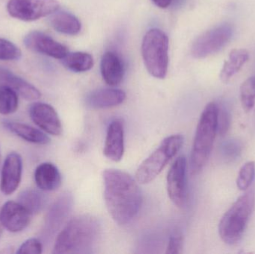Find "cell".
Wrapping results in <instances>:
<instances>
[{
    "label": "cell",
    "mask_w": 255,
    "mask_h": 254,
    "mask_svg": "<svg viewBox=\"0 0 255 254\" xmlns=\"http://www.w3.org/2000/svg\"><path fill=\"white\" fill-rule=\"evenodd\" d=\"M103 180L109 213L118 225H127L136 216L142 204L138 182L125 171L115 169L105 170Z\"/></svg>",
    "instance_id": "6da1fadb"
},
{
    "label": "cell",
    "mask_w": 255,
    "mask_h": 254,
    "mask_svg": "<svg viewBox=\"0 0 255 254\" xmlns=\"http://www.w3.org/2000/svg\"><path fill=\"white\" fill-rule=\"evenodd\" d=\"M100 231V224L97 218L89 215L76 216L58 234L52 253H91L98 241Z\"/></svg>",
    "instance_id": "7a4b0ae2"
},
{
    "label": "cell",
    "mask_w": 255,
    "mask_h": 254,
    "mask_svg": "<svg viewBox=\"0 0 255 254\" xmlns=\"http://www.w3.org/2000/svg\"><path fill=\"white\" fill-rule=\"evenodd\" d=\"M218 104L210 102L201 115L190 157V171L193 175L199 174L209 160L216 135L218 132Z\"/></svg>",
    "instance_id": "3957f363"
},
{
    "label": "cell",
    "mask_w": 255,
    "mask_h": 254,
    "mask_svg": "<svg viewBox=\"0 0 255 254\" xmlns=\"http://www.w3.org/2000/svg\"><path fill=\"white\" fill-rule=\"evenodd\" d=\"M255 206L254 191H248L225 213L219 225V234L225 243L233 246L241 241Z\"/></svg>",
    "instance_id": "277c9868"
},
{
    "label": "cell",
    "mask_w": 255,
    "mask_h": 254,
    "mask_svg": "<svg viewBox=\"0 0 255 254\" xmlns=\"http://www.w3.org/2000/svg\"><path fill=\"white\" fill-rule=\"evenodd\" d=\"M142 59L150 75L163 79L169 67V39L158 28L148 30L142 39Z\"/></svg>",
    "instance_id": "5b68a950"
},
{
    "label": "cell",
    "mask_w": 255,
    "mask_h": 254,
    "mask_svg": "<svg viewBox=\"0 0 255 254\" xmlns=\"http://www.w3.org/2000/svg\"><path fill=\"white\" fill-rule=\"evenodd\" d=\"M183 143L184 137L181 134L165 138L159 147L139 165L136 172V181L141 184L153 181L179 152Z\"/></svg>",
    "instance_id": "8992f818"
},
{
    "label": "cell",
    "mask_w": 255,
    "mask_h": 254,
    "mask_svg": "<svg viewBox=\"0 0 255 254\" xmlns=\"http://www.w3.org/2000/svg\"><path fill=\"white\" fill-rule=\"evenodd\" d=\"M233 33V27L228 23L208 30L195 40L192 46V55L202 59L217 53L232 40Z\"/></svg>",
    "instance_id": "52a82bcc"
},
{
    "label": "cell",
    "mask_w": 255,
    "mask_h": 254,
    "mask_svg": "<svg viewBox=\"0 0 255 254\" xmlns=\"http://www.w3.org/2000/svg\"><path fill=\"white\" fill-rule=\"evenodd\" d=\"M59 7L57 0H9L7 10L12 17L31 22L50 16Z\"/></svg>",
    "instance_id": "ba28073f"
},
{
    "label": "cell",
    "mask_w": 255,
    "mask_h": 254,
    "mask_svg": "<svg viewBox=\"0 0 255 254\" xmlns=\"http://www.w3.org/2000/svg\"><path fill=\"white\" fill-rule=\"evenodd\" d=\"M187 160L180 156L170 167L167 175V192L177 207H185L187 201Z\"/></svg>",
    "instance_id": "9c48e42d"
},
{
    "label": "cell",
    "mask_w": 255,
    "mask_h": 254,
    "mask_svg": "<svg viewBox=\"0 0 255 254\" xmlns=\"http://www.w3.org/2000/svg\"><path fill=\"white\" fill-rule=\"evenodd\" d=\"M23 42L30 50L55 59H64L69 53L67 46L42 31H31L25 36Z\"/></svg>",
    "instance_id": "30bf717a"
},
{
    "label": "cell",
    "mask_w": 255,
    "mask_h": 254,
    "mask_svg": "<svg viewBox=\"0 0 255 254\" xmlns=\"http://www.w3.org/2000/svg\"><path fill=\"white\" fill-rule=\"evenodd\" d=\"M73 199L70 194L64 193L49 209L42 230V237L49 240L60 229L71 210Z\"/></svg>",
    "instance_id": "8fae6325"
},
{
    "label": "cell",
    "mask_w": 255,
    "mask_h": 254,
    "mask_svg": "<svg viewBox=\"0 0 255 254\" xmlns=\"http://www.w3.org/2000/svg\"><path fill=\"white\" fill-rule=\"evenodd\" d=\"M31 120L40 129L52 136H60L63 128L61 119L53 107L46 103L36 102L29 108Z\"/></svg>",
    "instance_id": "7c38bea8"
},
{
    "label": "cell",
    "mask_w": 255,
    "mask_h": 254,
    "mask_svg": "<svg viewBox=\"0 0 255 254\" xmlns=\"http://www.w3.org/2000/svg\"><path fill=\"white\" fill-rule=\"evenodd\" d=\"M22 173V158L16 152H10L4 160L0 175V190L4 195H11L17 189Z\"/></svg>",
    "instance_id": "4fadbf2b"
},
{
    "label": "cell",
    "mask_w": 255,
    "mask_h": 254,
    "mask_svg": "<svg viewBox=\"0 0 255 254\" xmlns=\"http://www.w3.org/2000/svg\"><path fill=\"white\" fill-rule=\"evenodd\" d=\"M31 214L19 204L13 201L4 203L0 210V223L11 233L25 230L30 223Z\"/></svg>",
    "instance_id": "5bb4252c"
},
{
    "label": "cell",
    "mask_w": 255,
    "mask_h": 254,
    "mask_svg": "<svg viewBox=\"0 0 255 254\" xmlns=\"http://www.w3.org/2000/svg\"><path fill=\"white\" fill-rule=\"evenodd\" d=\"M125 151L124 146V124L120 119H115L109 124L105 143V156L114 162L122 160Z\"/></svg>",
    "instance_id": "9a60e30c"
},
{
    "label": "cell",
    "mask_w": 255,
    "mask_h": 254,
    "mask_svg": "<svg viewBox=\"0 0 255 254\" xmlns=\"http://www.w3.org/2000/svg\"><path fill=\"white\" fill-rule=\"evenodd\" d=\"M1 86L13 89L18 95L28 101H34L41 96L40 91L35 86L9 70L0 67V86Z\"/></svg>",
    "instance_id": "2e32d148"
},
{
    "label": "cell",
    "mask_w": 255,
    "mask_h": 254,
    "mask_svg": "<svg viewBox=\"0 0 255 254\" xmlns=\"http://www.w3.org/2000/svg\"><path fill=\"white\" fill-rule=\"evenodd\" d=\"M127 98L124 91L115 88L97 89L87 97V104L94 109H106L122 104Z\"/></svg>",
    "instance_id": "e0dca14e"
},
{
    "label": "cell",
    "mask_w": 255,
    "mask_h": 254,
    "mask_svg": "<svg viewBox=\"0 0 255 254\" xmlns=\"http://www.w3.org/2000/svg\"><path fill=\"white\" fill-rule=\"evenodd\" d=\"M101 73L103 79L109 86H118L122 82L125 70L123 61L115 52H107L103 55Z\"/></svg>",
    "instance_id": "ac0fdd59"
},
{
    "label": "cell",
    "mask_w": 255,
    "mask_h": 254,
    "mask_svg": "<svg viewBox=\"0 0 255 254\" xmlns=\"http://www.w3.org/2000/svg\"><path fill=\"white\" fill-rule=\"evenodd\" d=\"M34 181L37 187L44 192L57 190L61 185V174L51 163H43L34 171Z\"/></svg>",
    "instance_id": "d6986e66"
},
{
    "label": "cell",
    "mask_w": 255,
    "mask_h": 254,
    "mask_svg": "<svg viewBox=\"0 0 255 254\" xmlns=\"http://www.w3.org/2000/svg\"><path fill=\"white\" fill-rule=\"evenodd\" d=\"M2 125L7 131L28 143L38 145H46L50 143V138L43 131L34 127L9 120L3 121Z\"/></svg>",
    "instance_id": "ffe728a7"
},
{
    "label": "cell",
    "mask_w": 255,
    "mask_h": 254,
    "mask_svg": "<svg viewBox=\"0 0 255 254\" xmlns=\"http://www.w3.org/2000/svg\"><path fill=\"white\" fill-rule=\"evenodd\" d=\"M49 25L58 32L67 35H77L82 29V24L79 19L72 13L57 10L50 15Z\"/></svg>",
    "instance_id": "44dd1931"
},
{
    "label": "cell",
    "mask_w": 255,
    "mask_h": 254,
    "mask_svg": "<svg viewBox=\"0 0 255 254\" xmlns=\"http://www.w3.org/2000/svg\"><path fill=\"white\" fill-rule=\"evenodd\" d=\"M250 59V53L247 49H235L229 53V59L225 61L220 72V78L223 83L227 84L244 67Z\"/></svg>",
    "instance_id": "7402d4cb"
},
{
    "label": "cell",
    "mask_w": 255,
    "mask_h": 254,
    "mask_svg": "<svg viewBox=\"0 0 255 254\" xmlns=\"http://www.w3.org/2000/svg\"><path fill=\"white\" fill-rule=\"evenodd\" d=\"M28 213L37 214L43 210L46 203V197L40 191L34 189H25L18 196V201Z\"/></svg>",
    "instance_id": "603a6c76"
},
{
    "label": "cell",
    "mask_w": 255,
    "mask_h": 254,
    "mask_svg": "<svg viewBox=\"0 0 255 254\" xmlns=\"http://www.w3.org/2000/svg\"><path fill=\"white\" fill-rule=\"evenodd\" d=\"M63 64L75 73H84L89 71L94 67V58L86 52H69L62 59Z\"/></svg>",
    "instance_id": "cb8c5ba5"
},
{
    "label": "cell",
    "mask_w": 255,
    "mask_h": 254,
    "mask_svg": "<svg viewBox=\"0 0 255 254\" xmlns=\"http://www.w3.org/2000/svg\"><path fill=\"white\" fill-rule=\"evenodd\" d=\"M18 104L17 92L7 86H0V113L12 114L17 110Z\"/></svg>",
    "instance_id": "d4e9b609"
},
{
    "label": "cell",
    "mask_w": 255,
    "mask_h": 254,
    "mask_svg": "<svg viewBox=\"0 0 255 254\" xmlns=\"http://www.w3.org/2000/svg\"><path fill=\"white\" fill-rule=\"evenodd\" d=\"M241 100L246 112L253 110L255 104V76L249 78L241 85Z\"/></svg>",
    "instance_id": "484cf974"
},
{
    "label": "cell",
    "mask_w": 255,
    "mask_h": 254,
    "mask_svg": "<svg viewBox=\"0 0 255 254\" xmlns=\"http://www.w3.org/2000/svg\"><path fill=\"white\" fill-rule=\"evenodd\" d=\"M255 175V163L254 161H249L246 163L238 174L237 179V186L240 190L245 191L251 186L254 180Z\"/></svg>",
    "instance_id": "4316f807"
},
{
    "label": "cell",
    "mask_w": 255,
    "mask_h": 254,
    "mask_svg": "<svg viewBox=\"0 0 255 254\" xmlns=\"http://www.w3.org/2000/svg\"><path fill=\"white\" fill-rule=\"evenodd\" d=\"M20 49L12 42L0 38V61H17L21 58Z\"/></svg>",
    "instance_id": "83f0119b"
},
{
    "label": "cell",
    "mask_w": 255,
    "mask_h": 254,
    "mask_svg": "<svg viewBox=\"0 0 255 254\" xmlns=\"http://www.w3.org/2000/svg\"><path fill=\"white\" fill-rule=\"evenodd\" d=\"M43 252V245L37 239H29L24 242L16 253L19 254H40Z\"/></svg>",
    "instance_id": "f1b7e54d"
},
{
    "label": "cell",
    "mask_w": 255,
    "mask_h": 254,
    "mask_svg": "<svg viewBox=\"0 0 255 254\" xmlns=\"http://www.w3.org/2000/svg\"><path fill=\"white\" fill-rule=\"evenodd\" d=\"M231 125V115L225 108L219 107L218 117H217V128L218 133L223 136L229 131Z\"/></svg>",
    "instance_id": "f546056e"
},
{
    "label": "cell",
    "mask_w": 255,
    "mask_h": 254,
    "mask_svg": "<svg viewBox=\"0 0 255 254\" xmlns=\"http://www.w3.org/2000/svg\"><path fill=\"white\" fill-rule=\"evenodd\" d=\"M183 237L180 233H175L171 236L168 243L166 254H180L182 250Z\"/></svg>",
    "instance_id": "4dcf8cb0"
},
{
    "label": "cell",
    "mask_w": 255,
    "mask_h": 254,
    "mask_svg": "<svg viewBox=\"0 0 255 254\" xmlns=\"http://www.w3.org/2000/svg\"><path fill=\"white\" fill-rule=\"evenodd\" d=\"M223 151L226 156L233 158L238 156V154L241 152V148L238 143L235 142H229L223 146Z\"/></svg>",
    "instance_id": "1f68e13d"
},
{
    "label": "cell",
    "mask_w": 255,
    "mask_h": 254,
    "mask_svg": "<svg viewBox=\"0 0 255 254\" xmlns=\"http://www.w3.org/2000/svg\"><path fill=\"white\" fill-rule=\"evenodd\" d=\"M157 7L160 8H166L170 5L172 3V0H151Z\"/></svg>",
    "instance_id": "d6a6232c"
},
{
    "label": "cell",
    "mask_w": 255,
    "mask_h": 254,
    "mask_svg": "<svg viewBox=\"0 0 255 254\" xmlns=\"http://www.w3.org/2000/svg\"><path fill=\"white\" fill-rule=\"evenodd\" d=\"M1 152H0V169H1Z\"/></svg>",
    "instance_id": "836d02e7"
},
{
    "label": "cell",
    "mask_w": 255,
    "mask_h": 254,
    "mask_svg": "<svg viewBox=\"0 0 255 254\" xmlns=\"http://www.w3.org/2000/svg\"><path fill=\"white\" fill-rule=\"evenodd\" d=\"M1 223H0V236H1Z\"/></svg>",
    "instance_id": "e575fe53"
}]
</instances>
